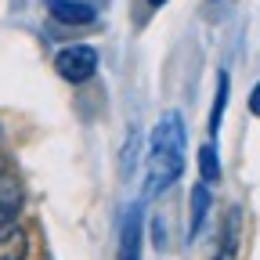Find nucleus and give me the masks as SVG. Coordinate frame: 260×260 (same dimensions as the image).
<instances>
[{
  "instance_id": "1",
  "label": "nucleus",
  "mask_w": 260,
  "mask_h": 260,
  "mask_svg": "<svg viewBox=\"0 0 260 260\" xmlns=\"http://www.w3.org/2000/svg\"><path fill=\"white\" fill-rule=\"evenodd\" d=\"M184 170V119L181 112H167L152 138H148V162H145V195L155 199L162 195Z\"/></svg>"
},
{
  "instance_id": "2",
  "label": "nucleus",
  "mask_w": 260,
  "mask_h": 260,
  "mask_svg": "<svg viewBox=\"0 0 260 260\" xmlns=\"http://www.w3.org/2000/svg\"><path fill=\"white\" fill-rule=\"evenodd\" d=\"M54 69L61 80L69 83H87L98 73V51L90 44H73V47H61L54 58Z\"/></svg>"
},
{
  "instance_id": "3",
  "label": "nucleus",
  "mask_w": 260,
  "mask_h": 260,
  "mask_svg": "<svg viewBox=\"0 0 260 260\" xmlns=\"http://www.w3.org/2000/svg\"><path fill=\"white\" fill-rule=\"evenodd\" d=\"M141 210L130 206L123 217V232H119V260H141Z\"/></svg>"
},
{
  "instance_id": "4",
  "label": "nucleus",
  "mask_w": 260,
  "mask_h": 260,
  "mask_svg": "<svg viewBox=\"0 0 260 260\" xmlns=\"http://www.w3.org/2000/svg\"><path fill=\"white\" fill-rule=\"evenodd\" d=\"M47 11L61 25H90L94 22V8L76 4V0H47Z\"/></svg>"
},
{
  "instance_id": "5",
  "label": "nucleus",
  "mask_w": 260,
  "mask_h": 260,
  "mask_svg": "<svg viewBox=\"0 0 260 260\" xmlns=\"http://www.w3.org/2000/svg\"><path fill=\"white\" fill-rule=\"evenodd\" d=\"M18 206H22L18 184H15L8 174H0V232L11 228V224H18Z\"/></svg>"
},
{
  "instance_id": "6",
  "label": "nucleus",
  "mask_w": 260,
  "mask_h": 260,
  "mask_svg": "<svg viewBox=\"0 0 260 260\" xmlns=\"http://www.w3.org/2000/svg\"><path fill=\"white\" fill-rule=\"evenodd\" d=\"M206 213H210V188L206 181H199L191 188V224H188V239H199L203 224H206Z\"/></svg>"
},
{
  "instance_id": "7",
  "label": "nucleus",
  "mask_w": 260,
  "mask_h": 260,
  "mask_svg": "<svg viewBox=\"0 0 260 260\" xmlns=\"http://www.w3.org/2000/svg\"><path fill=\"white\" fill-rule=\"evenodd\" d=\"M235 249H239V210L228 213L224 220V235H220V249L213 260H235Z\"/></svg>"
},
{
  "instance_id": "8",
  "label": "nucleus",
  "mask_w": 260,
  "mask_h": 260,
  "mask_svg": "<svg viewBox=\"0 0 260 260\" xmlns=\"http://www.w3.org/2000/svg\"><path fill=\"white\" fill-rule=\"evenodd\" d=\"M199 174H203L206 184H213L220 177V159H217V148L213 145H203L199 148Z\"/></svg>"
},
{
  "instance_id": "9",
  "label": "nucleus",
  "mask_w": 260,
  "mask_h": 260,
  "mask_svg": "<svg viewBox=\"0 0 260 260\" xmlns=\"http://www.w3.org/2000/svg\"><path fill=\"white\" fill-rule=\"evenodd\" d=\"M224 105H228V73H220V76H217V98H213V119H210V134H217V130H220Z\"/></svg>"
},
{
  "instance_id": "10",
  "label": "nucleus",
  "mask_w": 260,
  "mask_h": 260,
  "mask_svg": "<svg viewBox=\"0 0 260 260\" xmlns=\"http://www.w3.org/2000/svg\"><path fill=\"white\" fill-rule=\"evenodd\" d=\"M249 112H253V116H260V83L249 90Z\"/></svg>"
},
{
  "instance_id": "11",
  "label": "nucleus",
  "mask_w": 260,
  "mask_h": 260,
  "mask_svg": "<svg viewBox=\"0 0 260 260\" xmlns=\"http://www.w3.org/2000/svg\"><path fill=\"white\" fill-rule=\"evenodd\" d=\"M148 4H152V8H162V4H167V0H148Z\"/></svg>"
},
{
  "instance_id": "12",
  "label": "nucleus",
  "mask_w": 260,
  "mask_h": 260,
  "mask_svg": "<svg viewBox=\"0 0 260 260\" xmlns=\"http://www.w3.org/2000/svg\"><path fill=\"white\" fill-rule=\"evenodd\" d=\"M4 167H8V162H4V155H0V174H4Z\"/></svg>"
}]
</instances>
